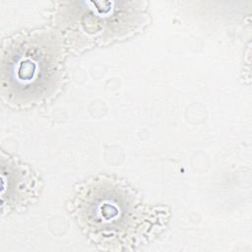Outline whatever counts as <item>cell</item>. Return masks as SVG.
Segmentation results:
<instances>
[{"instance_id": "6da1fadb", "label": "cell", "mask_w": 252, "mask_h": 252, "mask_svg": "<svg viewBox=\"0 0 252 252\" xmlns=\"http://www.w3.org/2000/svg\"><path fill=\"white\" fill-rule=\"evenodd\" d=\"M61 73V48L44 32L14 39L3 54L2 86L13 102H39L54 92Z\"/></svg>"}, {"instance_id": "7a4b0ae2", "label": "cell", "mask_w": 252, "mask_h": 252, "mask_svg": "<svg viewBox=\"0 0 252 252\" xmlns=\"http://www.w3.org/2000/svg\"><path fill=\"white\" fill-rule=\"evenodd\" d=\"M79 221L89 235L104 245H133L145 232L146 214L134 193L107 179L83 188L76 205Z\"/></svg>"}]
</instances>
